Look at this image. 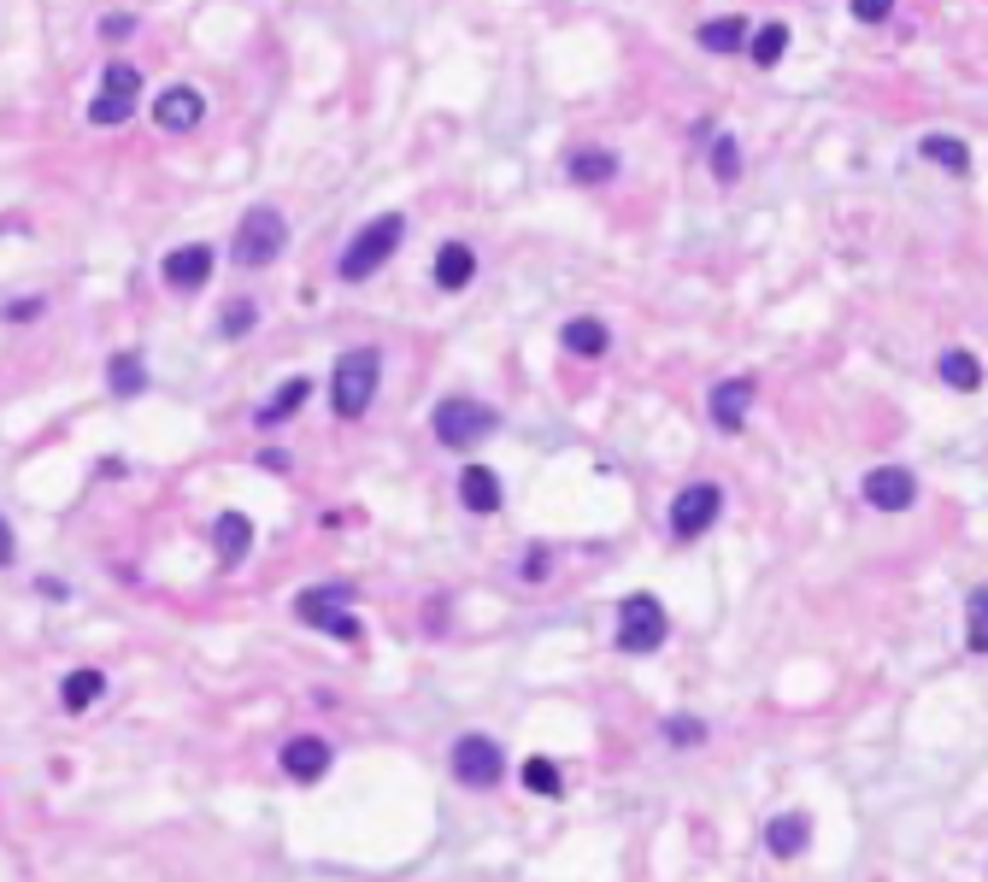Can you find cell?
<instances>
[{"mask_svg":"<svg viewBox=\"0 0 988 882\" xmlns=\"http://www.w3.org/2000/svg\"><path fill=\"white\" fill-rule=\"evenodd\" d=\"M213 536H218V559L224 565H241V553L254 547V524H247L241 512H224V518L213 524Z\"/></svg>","mask_w":988,"mask_h":882,"instance_id":"20","label":"cell"},{"mask_svg":"<svg viewBox=\"0 0 988 882\" xmlns=\"http://www.w3.org/2000/svg\"><path fill=\"white\" fill-rule=\"evenodd\" d=\"M453 776H460L465 789H494L506 776V759L488 735H460V742H453Z\"/></svg>","mask_w":988,"mask_h":882,"instance_id":"7","label":"cell"},{"mask_svg":"<svg viewBox=\"0 0 988 882\" xmlns=\"http://www.w3.org/2000/svg\"><path fill=\"white\" fill-rule=\"evenodd\" d=\"M501 495H506V488H501V477H494L488 465H471L465 477H460V501H465V512H494V506H501Z\"/></svg>","mask_w":988,"mask_h":882,"instance_id":"17","label":"cell"},{"mask_svg":"<svg viewBox=\"0 0 988 882\" xmlns=\"http://www.w3.org/2000/svg\"><path fill=\"white\" fill-rule=\"evenodd\" d=\"M565 347H571V354H583V359H601L606 347H612V336H606L601 318H571L565 324Z\"/></svg>","mask_w":988,"mask_h":882,"instance_id":"22","label":"cell"},{"mask_svg":"<svg viewBox=\"0 0 988 882\" xmlns=\"http://www.w3.org/2000/svg\"><path fill=\"white\" fill-rule=\"evenodd\" d=\"M982 606H988V594L971 588V653H982Z\"/></svg>","mask_w":988,"mask_h":882,"instance_id":"32","label":"cell"},{"mask_svg":"<svg viewBox=\"0 0 988 882\" xmlns=\"http://www.w3.org/2000/svg\"><path fill=\"white\" fill-rule=\"evenodd\" d=\"M524 783L535 789V794H560L565 783H560V765H553V759H530L524 765Z\"/></svg>","mask_w":988,"mask_h":882,"instance_id":"29","label":"cell"},{"mask_svg":"<svg viewBox=\"0 0 988 882\" xmlns=\"http://www.w3.org/2000/svg\"><path fill=\"white\" fill-rule=\"evenodd\" d=\"M748 53H753V66H765V71H771L777 59L789 53V24H765V30H759L753 42H748Z\"/></svg>","mask_w":988,"mask_h":882,"instance_id":"27","label":"cell"},{"mask_svg":"<svg viewBox=\"0 0 988 882\" xmlns=\"http://www.w3.org/2000/svg\"><path fill=\"white\" fill-rule=\"evenodd\" d=\"M889 12H895V0H853V18H859V24H882Z\"/></svg>","mask_w":988,"mask_h":882,"instance_id":"31","label":"cell"},{"mask_svg":"<svg viewBox=\"0 0 988 882\" xmlns=\"http://www.w3.org/2000/svg\"><path fill=\"white\" fill-rule=\"evenodd\" d=\"M612 177H618V153H606V148L571 153V182H612Z\"/></svg>","mask_w":988,"mask_h":882,"instance_id":"24","label":"cell"},{"mask_svg":"<svg viewBox=\"0 0 988 882\" xmlns=\"http://www.w3.org/2000/svg\"><path fill=\"white\" fill-rule=\"evenodd\" d=\"M807 841H812V817H807V812H782V817H771V830H765V848H771L777 859L807 853Z\"/></svg>","mask_w":988,"mask_h":882,"instance_id":"15","label":"cell"},{"mask_svg":"<svg viewBox=\"0 0 988 882\" xmlns=\"http://www.w3.org/2000/svg\"><path fill=\"white\" fill-rule=\"evenodd\" d=\"M524 577H530V583H542V577H547V553H542V547H535L530 559H524Z\"/></svg>","mask_w":988,"mask_h":882,"instance_id":"34","label":"cell"},{"mask_svg":"<svg viewBox=\"0 0 988 882\" xmlns=\"http://www.w3.org/2000/svg\"><path fill=\"white\" fill-rule=\"evenodd\" d=\"M295 612H300V618L313 624V630H329V635H342V642H359V618H354V612H342V606H336V588H329V594H324V588L300 594V601H295Z\"/></svg>","mask_w":988,"mask_h":882,"instance_id":"10","label":"cell"},{"mask_svg":"<svg viewBox=\"0 0 988 882\" xmlns=\"http://www.w3.org/2000/svg\"><path fill=\"white\" fill-rule=\"evenodd\" d=\"M213 277V241H189V248L165 254V283L171 289H200Z\"/></svg>","mask_w":988,"mask_h":882,"instance_id":"13","label":"cell"},{"mask_svg":"<svg viewBox=\"0 0 988 882\" xmlns=\"http://www.w3.org/2000/svg\"><path fill=\"white\" fill-rule=\"evenodd\" d=\"M288 248V224H283V212L277 207H254L241 218V230H236V265H271L277 254Z\"/></svg>","mask_w":988,"mask_h":882,"instance_id":"5","label":"cell"},{"mask_svg":"<svg viewBox=\"0 0 988 882\" xmlns=\"http://www.w3.org/2000/svg\"><path fill=\"white\" fill-rule=\"evenodd\" d=\"M700 48L707 53H741L748 48V18H707V24H700Z\"/></svg>","mask_w":988,"mask_h":882,"instance_id":"18","label":"cell"},{"mask_svg":"<svg viewBox=\"0 0 988 882\" xmlns=\"http://www.w3.org/2000/svg\"><path fill=\"white\" fill-rule=\"evenodd\" d=\"M665 606L653 601V594H630L624 606H618V647L624 653H653V647H665Z\"/></svg>","mask_w":988,"mask_h":882,"instance_id":"3","label":"cell"},{"mask_svg":"<svg viewBox=\"0 0 988 882\" xmlns=\"http://www.w3.org/2000/svg\"><path fill=\"white\" fill-rule=\"evenodd\" d=\"M107 388H112L118 400H136L141 388H148V365H141L136 354H118V359L107 365Z\"/></svg>","mask_w":988,"mask_h":882,"instance_id":"23","label":"cell"},{"mask_svg":"<svg viewBox=\"0 0 988 882\" xmlns=\"http://www.w3.org/2000/svg\"><path fill=\"white\" fill-rule=\"evenodd\" d=\"M941 383H947V388H965V395H971V388H982V365L965 354V347H954V354H941Z\"/></svg>","mask_w":988,"mask_h":882,"instance_id":"26","label":"cell"},{"mask_svg":"<svg viewBox=\"0 0 988 882\" xmlns=\"http://www.w3.org/2000/svg\"><path fill=\"white\" fill-rule=\"evenodd\" d=\"M712 177H718V182H735V177H741V153H735L730 136L712 141Z\"/></svg>","mask_w":988,"mask_h":882,"instance_id":"28","label":"cell"},{"mask_svg":"<svg viewBox=\"0 0 988 882\" xmlns=\"http://www.w3.org/2000/svg\"><path fill=\"white\" fill-rule=\"evenodd\" d=\"M247 324H254V306H247V300H230V313H224V336L236 341V336L247 330Z\"/></svg>","mask_w":988,"mask_h":882,"instance_id":"30","label":"cell"},{"mask_svg":"<svg viewBox=\"0 0 988 882\" xmlns=\"http://www.w3.org/2000/svg\"><path fill=\"white\" fill-rule=\"evenodd\" d=\"M471 277H477V259H471V248H465V241H447V248L436 254V289L460 295Z\"/></svg>","mask_w":988,"mask_h":882,"instance_id":"16","label":"cell"},{"mask_svg":"<svg viewBox=\"0 0 988 882\" xmlns=\"http://www.w3.org/2000/svg\"><path fill=\"white\" fill-rule=\"evenodd\" d=\"M306 395H313V377H288V383L277 388V400H265V406H259V429H271V424H283V418H295L300 406H306Z\"/></svg>","mask_w":988,"mask_h":882,"instance_id":"19","label":"cell"},{"mask_svg":"<svg viewBox=\"0 0 988 882\" xmlns=\"http://www.w3.org/2000/svg\"><path fill=\"white\" fill-rule=\"evenodd\" d=\"M377 377H383L377 347H354V354H342L336 359V377H329V406H336V418H365L370 395H377Z\"/></svg>","mask_w":988,"mask_h":882,"instance_id":"1","label":"cell"},{"mask_svg":"<svg viewBox=\"0 0 988 882\" xmlns=\"http://www.w3.org/2000/svg\"><path fill=\"white\" fill-rule=\"evenodd\" d=\"M283 771L295 776V783H318V776L329 771V742H318V735H295V742L283 747Z\"/></svg>","mask_w":988,"mask_h":882,"instance_id":"14","label":"cell"},{"mask_svg":"<svg viewBox=\"0 0 988 882\" xmlns=\"http://www.w3.org/2000/svg\"><path fill=\"white\" fill-rule=\"evenodd\" d=\"M136 95H141V71L130 66V59H112L107 77H100V95H95L89 118L95 125H124V118L136 112Z\"/></svg>","mask_w":988,"mask_h":882,"instance_id":"6","label":"cell"},{"mask_svg":"<svg viewBox=\"0 0 988 882\" xmlns=\"http://www.w3.org/2000/svg\"><path fill=\"white\" fill-rule=\"evenodd\" d=\"M401 241H406V218H401V212H383V218H370L365 230L354 236V248L342 254V265H336V271H342L347 283H359V277H370V271H383V265H388V254H395Z\"/></svg>","mask_w":988,"mask_h":882,"instance_id":"2","label":"cell"},{"mask_svg":"<svg viewBox=\"0 0 988 882\" xmlns=\"http://www.w3.org/2000/svg\"><path fill=\"white\" fill-rule=\"evenodd\" d=\"M718 506H724V495H718L712 483H689L683 495L671 501V536H676V542L707 536V529L718 524Z\"/></svg>","mask_w":988,"mask_h":882,"instance_id":"8","label":"cell"},{"mask_svg":"<svg viewBox=\"0 0 988 882\" xmlns=\"http://www.w3.org/2000/svg\"><path fill=\"white\" fill-rule=\"evenodd\" d=\"M100 694H107V676H100V671H71L66 683H59V701H66V712H89Z\"/></svg>","mask_w":988,"mask_h":882,"instance_id":"21","label":"cell"},{"mask_svg":"<svg viewBox=\"0 0 988 882\" xmlns=\"http://www.w3.org/2000/svg\"><path fill=\"white\" fill-rule=\"evenodd\" d=\"M918 153H923V159H936L941 171H971V148H965L959 136H923V141H918Z\"/></svg>","mask_w":988,"mask_h":882,"instance_id":"25","label":"cell"},{"mask_svg":"<svg viewBox=\"0 0 988 882\" xmlns=\"http://www.w3.org/2000/svg\"><path fill=\"white\" fill-rule=\"evenodd\" d=\"M154 118H159V130H195L200 118H206V100H200V89L177 83V89H165L154 100Z\"/></svg>","mask_w":988,"mask_h":882,"instance_id":"11","label":"cell"},{"mask_svg":"<svg viewBox=\"0 0 988 882\" xmlns=\"http://www.w3.org/2000/svg\"><path fill=\"white\" fill-rule=\"evenodd\" d=\"M12 565V529H7V518H0V571Z\"/></svg>","mask_w":988,"mask_h":882,"instance_id":"35","label":"cell"},{"mask_svg":"<svg viewBox=\"0 0 988 882\" xmlns=\"http://www.w3.org/2000/svg\"><path fill=\"white\" fill-rule=\"evenodd\" d=\"M665 735H671V742H700V735H707V730H700L694 717H671V724H665Z\"/></svg>","mask_w":988,"mask_h":882,"instance_id":"33","label":"cell"},{"mask_svg":"<svg viewBox=\"0 0 988 882\" xmlns=\"http://www.w3.org/2000/svg\"><path fill=\"white\" fill-rule=\"evenodd\" d=\"M864 501H871L877 512H906L918 501V477L900 470V465H877L871 477H864Z\"/></svg>","mask_w":988,"mask_h":882,"instance_id":"9","label":"cell"},{"mask_svg":"<svg viewBox=\"0 0 988 882\" xmlns=\"http://www.w3.org/2000/svg\"><path fill=\"white\" fill-rule=\"evenodd\" d=\"M748 406H753V377H730V383L712 388V424L724 429V436H735V429L748 424Z\"/></svg>","mask_w":988,"mask_h":882,"instance_id":"12","label":"cell"},{"mask_svg":"<svg viewBox=\"0 0 988 882\" xmlns=\"http://www.w3.org/2000/svg\"><path fill=\"white\" fill-rule=\"evenodd\" d=\"M488 429H501V413H494V406H483V400L453 395V400L436 406V436H442V447H477Z\"/></svg>","mask_w":988,"mask_h":882,"instance_id":"4","label":"cell"}]
</instances>
